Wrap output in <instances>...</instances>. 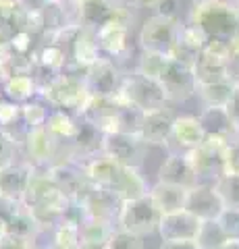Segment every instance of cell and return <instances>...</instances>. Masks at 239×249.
<instances>
[{
	"label": "cell",
	"instance_id": "29",
	"mask_svg": "<svg viewBox=\"0 0 239 249\" xmlns=\"http://www.w3.org/2000/svg\"><path fill=\"white\" fill-rule=\"evenodd\" d=\"M48 235V249H73L81 245V232H79V222L65 220L58 227L46 232Z\"/></svg>",
	"mask_w": 239,
	"mask_h": 249
},
{
	"label": "cell",
	"instance_id": "52",
	"mask_svg": "<svg viewBox=\"0 0 239 249\" xmlns=\"http://www.w3.org/2000/svg\"><path fill=\"white\" fill-rule=\"evenodd\" d=\"M235 2H237V0H235Z\"/></svg>",
	"mask_w": 239,
	"mask_h": 249
},
{
	"label": "cell",
	"instance_id": "51",
	"mask_svg": "<svg viewBox=\"0 0 239 249\" xmlns=\"http://www.w3.org/2000/svg\"><path fill=\"white\" fill-rule=\"evenodd\" d=\"M237 4H239V0H237Z\"/></svg>",
	"mask_w": 239,
	"mask_h": 249
},
{
	"label": "cell",
	"instance_id": "48",
	"mask_svg": "<svg viewBox=\"0 0 239 249\" xmlns=\"http://www.w3.org/2000/svg\"><path fill=\"white\" fill-rule=\"evenodd\" d=\"M73 249H92V247H88V245L81 243V245H77V247H73ZM102 249H104V247H102Z\"/></svg>",
	"mask_w": 239,
	"mask_h": 249
},
{
	"label": "cell",
	"instance_id": "25",
	"mask_svg": "<svg viewBox=\"0 0 239 249\" xmlns=\"http://www.w3.org/2000/svg\"><path fill=\"white\" fill-rule=\"evenodd\" d=\"M112 191L121 197V201H129V199H137L150 193V187L146 177L142 175L140 168H131V166H123L121 175L117 178V185L112 187Z\"/></svg>",
	"mask_w": 239,
	"mask_h": 249
},
{
	"label": "cell",
	"instance_id": "36",
	"mask_svg": "<svg viewBox=\"0 0 239 249\" xmlns=\"http://www.w3.org/2000/svg\"><path fill=\"white\" fill-rule=\"evenodd\" d=\"M104 249H144V237L121 231V229H114L112 237L109 239V243L104 245Z\"/></svg>",
	"mask_w": 239,
	"mask_h": 249
},
{
	"label": "cell",
	"instance_id": "38",
	"mask_svg": "<svg viewBox=\"0 0 239 249\" xmlns=\"http://www.w3.org/2000/svg\"><path fill=\"white\" fill-rule=\"evenodd\" d=\"M225 170L227 175H239V135L227 143L225 150Z\"/></svg>",
	"mask_w": 239,
	"mask_h": 249
},
{
	"label": "cell",
	"instance_id": "18",
	"mask_svg": "<svg viewBox=\"0 0 239 249\" xmlns=\"http://www.w3.org/2000/svg\"><path fill=\"white\" fill-rule=\"evenodd\" d=\"M79 164L88 181L96 187H104V189H112L117 185V178L123 170L119 162L104 152L92 156V158H88L86 162H79Z\"/></svg>",
	"mask_w": 239,
	"mask_h": 249
},
{
	"label": "cell",
	"instance_id": "34",
	"mask_svg": "<svg viewBox=\"0 0 239 249\" xmlns=\"http://www.w3.org/2000/svg\"><path fill=\"white\" fill-rule=\"evenodd\" d=\"M214 189L219 191L225 208L239 210V175H227L225 173L217 183H214Z\"/></svg>",
	"mask_w": 239,
	"mask_h": 249
},
{
	"label": "cell",
	"instance_id": "14",
	"mask_svg": "<svg viewBox=\"0 0 239 249\" xmlns=\"http://www.w3.org/2000/svg\"><path fill=\"white\" fill-rule=\"evenodd\" d=\"M185 210L189 214H194L202 222L206 220H219L221 214L225 212V204L219 196V191L214 189V185H196L194 189L187 193V204Z\"/></svg>",
	"mask_w": 239,
	"mask_h": 249
},
{
	"label": "cell",
	"instance_id": "22",
	"mask_svg": "<svg viewBox=\"0 0 239 249\" xmlns=\"http://www.w3.org/2000/svg\"><path fill=\"white\" fill-rule=\"evenodd\" d=\"M204 46H206L204 36L200 34L196 27H191L189 23H183L181 31H179V40H177V44H175V50L171 54V58L183 62V65L194 67L198 56L204 50Z\"/></svg>",
	"mask_w": 239,
	"mask_h": 249
},
{
	"label": "cell",
	"instance_id": "6",
	"mask_svg": "<svg viewBox=\"0 0 239 249\" xmlns=\"http://www.w3.org/2000/svg\"><path fill=\"white\" fill-rule=\"evenodd\" d=\"M225 150H227V143L206 139L200 147H196L194 152L187 154L191 166H194V170H196L198 183L214 185L222 175L227 173L225 170Z\"/></svg>",
	"mask_w": 239,
	"mask_h": 249
},
{
	"label": "cell",
	"instance_id": "8",
	"mask_svg": "<svg viewBox=\"0 0 239 249\" xmlns=\"http://www.w3.org/2000/svg\"><path fill=\"white\" fill-rule=\"evenodd\" d=\"M77 204L81 206L86 218H98V220L117 224V216L123 201L112 189H104V187H96L90 183L83 196L77 199Z\"/></svg>",
	"mask_w": 239,
	"mask_h": 249
},
{
	"label": "cell",
	"instance_id": "11",
	"mask_svg": "<svg viewBox=\"0 0 239 249\" xmlns=\"http://www.w3.org/2000/svg\"><path fill=\"white\" fill-rule=\"evenodd\" d=\"M65 50L69 54V67L79 69V71H86L104 56L98 44V31L90 27H75Z\"/></svg>",
	"mask_w": 239,
	"mask_h": 249
},
{
	"label": "cell",
	"instance_id": "13",
	"mask_svg": "<svg viewBox=\"0 0 239 249\" xmlns=\"http://www.w3.org/2000/svg\"><path fill=\"white\" fill-rule=\"evenodd\" d=\"M98 44L104 56L112 58L123 69V62L133 54V29L109 23L98 29Z\"/></svg>",
	"mask_w": 239,
	"mask_h": 249
},
{
	"label": "cell",
	"instance_id": "47",
	"mask_svg": "<svg viewBox=\"0 0 239 249\" xmlns=\"http://www.w3.org/2000/svg\"><path fill=\"white\" fill-rule=\"evenodd\" d=\"M219 249H239V241H227V243L221 245Z\"/></svg>",
	"mask_w": 239,
	"mask_h": 249
},
{
	"label": "cell",
	"instance_id": "37",
	"mask_svg": "<svg viewBox=\"0 0 239 249\" xmlns=\"http://www.w3.org/2000/svg\"><path fill=\"white\" fill-rule=\"evenodd\" d=\"M222 231L229 237V241H239V210L235 208H225V212L219 218Z\"/></svg>",
	"mask_w": 239,
	"mask_h": 249
},
{
	"label": "cell",
	"instance_id": "50",
	"mask_svg": "<svg viewBox=\"0 0 239 249\" xmlns=\"http://www.w3.org/2000/svg\"><path fill=\"white\" fill-rule=\"evenodd\" d=\"M4 100V91H2V85H0V102Z\"/></svg>",
	"mask_w": 239,
	"mask_h": 249
},
{
	"label": "cell",
	"instance_id": "15",
	"mask_svg": "<svg viewBox=\"0 0 239 249\" xmlns=\"http://www.w3.org/2000/svg\"><path fill=\"white\" fill-rule=\"evenodd\" d=\"M202 229V220L187 210L165 214L158 224V235L163 241H196Z\"/></svg>",
	"mask_w": 239,
	"mask_h": 249
},
{
	"label": "cell",
	"instance_id": "32",
	"mask_svg": "<svg viewBox=\"0 0 239 249\" xmlns=\"http://www.w3.org/2000/svg\"><path fill=\"white\" fill-rule=\"evenodd\" d=\"M144 116L140 108L123 104V108L117 114V131L114 133H129V135H140L142 133V124H144Z\"/></svg>",
	"mask_w": 239,
	"mask_h": 249
},
{
	"label": "cell",
	"instance_id": "28",
	"mask_svg": "<svg viewBox=\"0 0 239 249\" xmlns=\"http://www.w3.org/2000/svg\"><path fill=\"white\" fill-rule=\"evenodd\" d=\"M235 88H237V83L233 79H225V81H217V83H204V85H198L196 96H198L200 102L204 104V108H208V106L227 108Z\"/></svg>",
	"mask_w": 239,
	"mask_h": 249
},
{
	"label": "cell",
	"instance_id": "49",
	"mask_svg": "<svg viewBox=\"0 0 239 249\" xmlns=\"http://www.w3.org/2000/svg\"><path fill=\"white\" fill-rule=\"evenodd\" d=\"M63 2H69V4H77V2H81V0H63Z\"/></svg>",
	"mask_w": 239,
	"mask_h": 249
},
{
	"label": "cell",
	"instance_id": "31",
	"mask_svg": "<svg viewBox=\"0 0 239 249\" xmlns=\"http://www.w3.org/2000/svg\"><path fill=\"white\" fill-rule=\"evenodd\" d=\"M52 108L44 102L42 98H36L32 102L21 106V121L27 129H37V127H46V121H48Z\"/></svg>",
	"mask_w": 239,
	"mask_h": 249
},
{
	"label": "cell",
	"instance_id": "46",
	"mask_svg": "<svg viewBox=\"0 0 239 249\" xmlns=\"http://www.w3.org/2000/svg\"><path fill=\"white\" fill-rule=\"evenodd\" d=\"M177 0H165L163 4L156 9V15H163V17H177Z\"/></svg>",
	"mask_w": 239,
	"mask_h": 249
},
{
	"label": "cell",
	"instance_id": "21",
	"mask_svg": "<svg viewBox=\"0 0 239 249\" xmlns=\"http://www.w3.org/2000/svg\"><path fill=\"white\" fill-rule=\"evenodd\" d=\"M71 147H73L75 162H86L88 158H92V156L102 152L104 133L96 127V124H92L90 121L79 116V124H77V133L71 142Z\"/></svg>",
	"mask_w": 239,
	"mask_h": 249
},
{
	"label": "cell",
	"instance_id": "2",
	"mask_svg": "<svg viewBox=\"0 0 239 249\" xmlns=\"http://www.w3.org/2000/svg\"><path fill=\"white\" fill-rule=\"evenodd\" d=\"M40 98L50 108H60V110H69L79 116L90 100L86 71L67 67V71H63L55 81L40 89Z\"/></svg>",
	"mask_w": 239,
	"mask_h": 249
},
{
	"label": "cell",
	"instance_id": "12",
	"mask_svg": "<svg viewBox=\"0 0 239 249\" xmlns=\"http://www.w3.org/2000/svg\"><path fill=\"white\" fill-rule=\"evenodd\" d=\"M206 142V133L200 124L198 116H177L173 123V131L171 137L165 145L166 154H179V156H187L189 152H194L196 147H200Z\"/></svg>",
	"mask_w": 239,
	"mask_h": 249
},
{
	"label": "cell",
	"instance_id": "42",
	"mask_svg": "<svg viewBox=\"0 0 239 249\" xmlns=\"http://www.w3.org/2000/svg\"><path fill=\"white\" fill-rule=\"evenodd\" d=\"M15 2L19 4V9L27 15H42L46 11V6H48L52 0H15Z\"/></svg>",
	"mask_w": 239,
	"mask_h": 249
},
{
	"label": "cell",
	"instance_id": "17",
	"mask_svg": "<svg viewBox=\"0 0 239 249\" xmlns=\"http://www.w3.org/2000/svg\"><path fill=\"white\" fill-rule=\"evenodd\" d=\"M158 181L181 187V189H187V191L194 189L196 185H200L189 158L187 156H179V154H168L165 158V162L158 168Z\"/></svg>",
	"mask_w": 239,
	"mask_h": 249
},
{
	"label": "cell",
	"instance_id": "27",
	"mask_svg": "<svg viewBox=\"0 0 239 249\" xmlns=\"http://www.w3.org/2000/svg\"><path fill=\"white\" fill-rule=\"evenodd\" d=\"M117 224L114 222H106V220H98V218H83L79 224V232H81V243L88 245L92 249H102L109 239L112 237Z\"/></svg>",
	"mask_w": 239,
	"mask_h": 249
},
{
	"label": "cell",
	"instance_id": "1",
	"mask_svg": "<svg viewBox=\"0 0 239 249\" xmlns=\"http://www.w3.org/2000/svg\"><path fill=\"white\" fill-rule=\"evenodd\" d=\"M185 23L196 27L206 42H221L231 48L239 36V4L233 0H194Z\"/></svg>",
	"mask_w": 239,
	"mask_h": 249
},
{
	"label": "cell",
	"instance_id": "43",
	"mask_svg": "<svg viewBox=\"0 0 239 249\" xmlns=\"http://www.w3.org/2000/svg\"><path fill=\"white\" fill-rule=\"evenodd\" d=\"M227 112H229L231 121H233V124H235L237 135H239V83H237V88H235V91H233V96H231L229 104H227Z\"/></svg>",
	"mask_w": 239,
	"mask_h": 249
},
{
	"label": "cell",
	"instance_id": "16",
	"mask_svg": "<svg viewBox=\"0 0 239 249\" xmlns=\"http://www.w3.org/2000/svg\"><path fill=\"white\" fill-rule=\"evenodd\" d=\"M32 173H34V166L27 164L25 160L13 162V164L0 168V196L23 204L29 181H32Z\"/></svg>",
	"mask_w": 239,
	"mask_h": 249
},
{
	"label": "cell",
	"instance_id": "4",
	"mask_svg": "<svg viewBox=\"0 0 239 249\" xmlns=\"http://www.w3.org/2000/svg\"><path fill=\"white\" fill-rule=\"evenodd\" d=\"M160 218H163V214L154 206V201L148 193L144 197L123 201L117 216V229L146 237V235H152V232H158Z\"/></svg>",
	"mask_w": 239,
	"mask_h": 249
},
{
	"label": "cell",
	"instance_id": "44",
	"mask_svg": "<svg viewBox=\"0 0 239 249\" xmlns=\"http://www.w3.org/2000/svg\"><path fill=\"white\" fill-rule=\"evenodd\" d=\"M158 249H200L196 241H163Z\"/></svg>",
	"mask_w": 239,
	"mask_h": 249
},
{
	"label": "cell",
	"instance_id": "40",
	"mask_svg": "<svg viewBox=\"0 0 239 249\" xmlns=\"http://www.w3.org/2000/svg\"><path fill=\"white\" fill-rule=\"evenodd\" d=\"M0 249H37V245H36V239L6 235L2 241H0Z\"/></svg>",
	"mask_w": 239,
	"mask_h": 249
},
{
	"label": "cell",
	"instance_id": "10",
	"mask_svg": "<svg viewBox=\"0 0 239 249\" xmlns=\"http://www.w3.org/2000/svg\"><path fill=\"white\" fill-rule=\"evenodd\" d=\"M104 154L114 158L121 166L131 168H142L148 145L140 135H129V133H109L104 135Z\"/></svg>",
	"mask_w": 239,
	"mask_h": 249
},
{
	"label": "cell",
	"instance_id": "20",
	"mask_svg": "<svg viewBox=\"0 0 239 249\" xmlns=\"http://www.w3.org/2000/svg\"><path fill=\"white\" fill-rule=\"evenodd\" d=\"M175 119L177 116L173 114V110L168 106L158 108V110H152V112H146L140 137L144 139L148 147L150 145H163L165 147L168 137H171Z\"/></svg>",
	"mask_w": 239,
	"mask_h": 249
},
{
	"label": "cell",
	"instance_id": "45",
	"mask_svg": "<svg viewBox=\"0 0 239 249\" xmlns=\"http://www.w3.org/2000/svg\"><path fill=\"white\" fill-rule=\"evenodd\" d=\"M123 4H129V6H135V9H158L165 0H119Z\"/></svg>",
	"mask_w": 239,
	"mask_h": 249
},
{
	"label": "cell",
	"instance_id": "3",
	"mask_svg": "<svg viewBox=\"0 0 239 249\" xmlns=\"http://www.w3.org/2000/svg\"><path fill=\"white\" fill-rule=\"evenodd\" d=\"M119 96L123 98L125 104L140 108L142 112L158 110V108H165L168 104L163 83L137 71H127L123 75Z\"/></svg>",
	"mask_w": 239,
	"mask_h": 249
},
{
	"label": "cell",
	"instance_id": "9",
	"mask_svg": "<svg viewBox=\"0 0 239 249\" xmlns=\"http://www.w3.org/2000/svg\"><path fill=\"white\" fill-rule=\"evenodd\" d=\"M125 71L109 56L96 60L86 69V85L90 96H119Z\"/></svg>",
	"mask_w": 239,
	"mask_h": 249
},
{
	"label": "cell",
	"instance_id": "26",
	"mask_svg": "<svg viewBox=\"0 0 239 249\" xmlns=\"http://www.w3.org/2000/svg\"><path fill=\"white\" fill-rule=\"evenodd\" d=\"M77 124H79V116L77 114L69 110H60V108H52L48 121H46V129L50 131L56 142L71 143L77 133Z\"/></svg>",
	"mask_w": 239,
	"mask_h": 249
},
{
	"label": "cell",
	"instance_id": "35",
	"mask_svg": "<svg viewBox=\"0 0 239 249\" xmlns=\"http://www.w3.org/2000/svg\"><path fill=\"white\" fill-rule=\"evenodd\" d=\"M21 158V145L17 143L11 133H6L4 129H0V168L13 164V162H19Z\"/></svg>",
	"mask_w": 239,
	"mask_h": 249
},
{
	"label": "cell",
	"instance_id": "33",
	"mask_svg": "<svg viewBox=\"0 0 239 249\" xmlns=\"http://www.w3.org/2000/svg\"><path fill=\"white\" fill-rule=\"evenodd\" d=\"M229 237L225 235L219 220H206L202 222V229L198 232L196 243L200 249H219L221 245H225Z\"/></svg>",
	"mask_w": 239,
	"mask_h": 249
},
{
	"label": "cell",
	"instance_id": "19",
	"mask_svg": "<svg viewBox=\"0 0 239 249\" xmlns=\"http://www.w3.org/2000/svg\"><path fill=\"white\" fill-rule=\"evenodd\" d=\"M198 121H200V124H202L206 139L229 143L237 137L235 124H233V121H231L227 108H212V106L202 108V112L198 114Z\"/></svg>",
	"mask_w": 239,
	"mask_h": 249
},
{
	"label": "cell",
	"instance_id": "5",
	"mask_svg": "<svg viewBox=\"0 0 239 249\" xmlns=\"http://www.w3.org/2000/svg\"><path fill=\"white\" fill-rule=\"evenodd\" d=\"M183 23L177 17H163V15H152L142 25L137 44L144 52L165 54L171 56L175 50V44L179 40V31Z\"/></svg>",
	"mask_w": 239,
	"mask_h": 249
},
{
	"label": "cell",
	"instance_id": "41",
	"mask_svg": "<svg viewBox=\"0 0 239 249\" xmlns=\"http://www.w3.org/2000/svg\"><path fill=\"white\" fill-rule=\"evenodd\" d=\"M229 77L235 83H239V36L231 42V54H229Z\"/></svg>",
	"mask_w": 239,
	"mask_h": 249
},
{
	"label": "cell",
	"instance_id": "24",
	"mask_svg": "<svg viewBox=\"0 0 239 249\" xmlns=\"http://www.w3.org/2000/svg\"><path fill=\"white\" fill-rule=\"evenodd\" d=\"M2 91H4V98L11 100V102H17V104H27L32 100L40 98V85L34 79L32 73H17V75H11L9 79L2 83Z\"/></svg>",
	"mask_w": 239,
	"mask_h": 249
},
{
	"label": "cell",
	"instance_id": "30",
	"mask_svg": "<svg viewBox=\"0 0 239 249\" xmlns=\"http://www.w3.org/2000/svg\"><path fill=\"white\" fill-rule=\"evenodd\" d=\"M168 60H171V56H165V54H154V52H144L142 50L140 56H137V65H135L133 71L160 81V77H163Z\"/></svg>",
	"mask_w": 239,
	"mask_h": 249
},
{
	"label": "cell",
	"instance_id": "7",
	"mask_svg": "<svg viewBox=\"0 0 239 249\" xmlns=\"http://www.w3.org/2000/svg\"><path fill=\"white\" fill-rule=\"evenodd\" d=\"M160 83L165 88V93L168 98V102H185L191 96H196L198 91V79L194 67L183 65V62L171 58L165 69Z\"/></svg>",
	"mask_w": 239,
	"mask_h": 249
},
{
	"label": "cell",
	"instance_id": "23",
	"mask_svg": "<svg viewBox=\"0 0 239 249\" xmlns=\"http://www.w3.org/2000/svg\"><path fill=\"white\" fill-rule=\"evenodd\" d=\"M187 193H189L187 189H181V187H175V185H168V183H160V181L150 187V197L163 216L185 210Z\"/></svg>",
	"mask_w": 239,
	"mask_h": 249
},
{
	"label": "cell",
	"instance_id": "39",
	"mask_svg": "<svg viewBox=\"0 0 239 249\" xmlns=\"http://www.w3.org/2000/svg\"><path fill=\"white\" fill-rule=\"evenodd\" d=\"M21 208H23L21 201H15L11 197L0 196V222H2L4 227H9V222L13 220L15 216H17V212Z\"/></svg>",
	"mask_w": 239,
	"mask_h": 249
}]
</instances>
